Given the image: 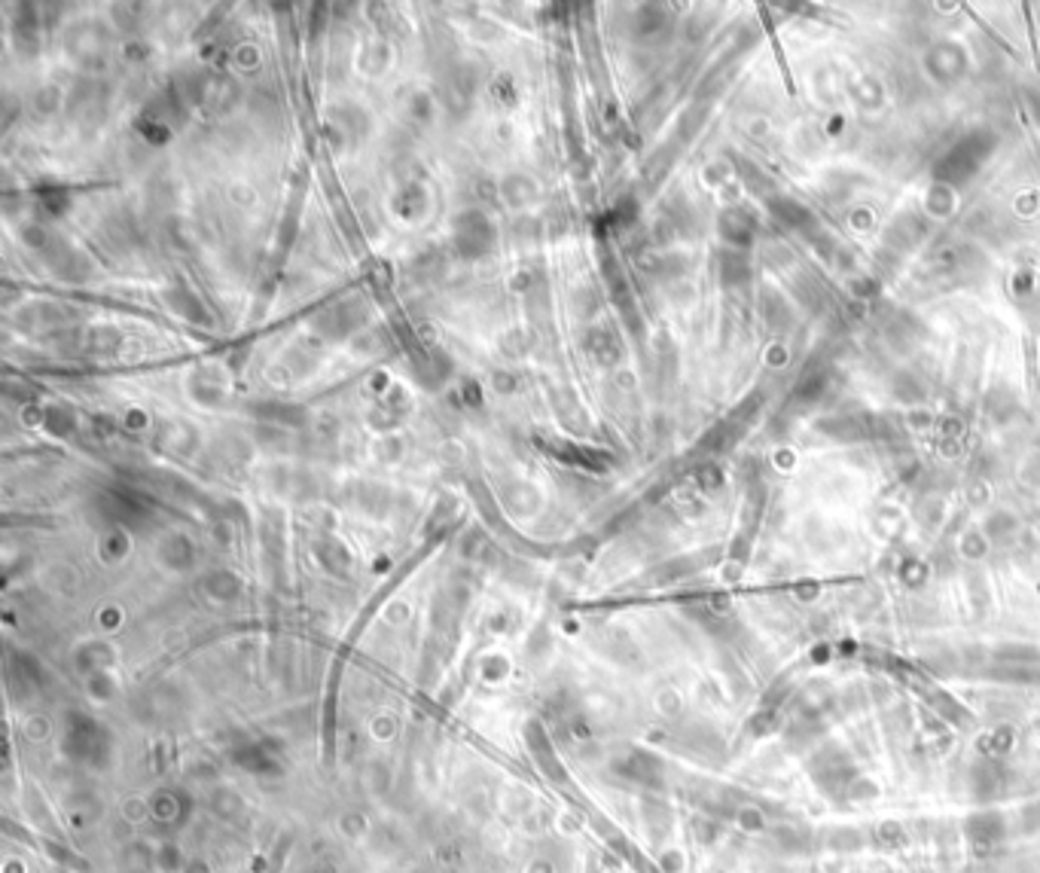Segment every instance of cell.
<instances>
[{
    "mask_svg": "<svg viewBox=\"0 0 1040 873\" xmlns=\"http://www.w3.org/2000/svg\"><path fill=\"white\" fill-rule=\"evenodd\" d=\"M964 834H967L973 855L983 858L1004 840L1007 825H1004V816H998V812H992V809H983V812H973V816L967 819Z\"/></svg>",
    "mask_w": 1040,
    "mask_h": 873,
    "instance_id": "6da1fadb",
    "label": "cell"
},
{
    "mask_svg": "<svg viewBox=\"0 0 1040 873\" xmlns=\"http://www.w3.org/2000/svg\"><path fill=\"white\" fill-rule=\"evenodd\" d=\"M1010 745H1013V733H1010V730H995V733L983 742V751H989V758L998 761V758H1004V754L1010 751Z\"/></svg>",
    "mask_w": 1040,
    "mask_h": 873,
    "instance_id": "7a4b0ae2",
    "label": "cell"
}]
</instances>
